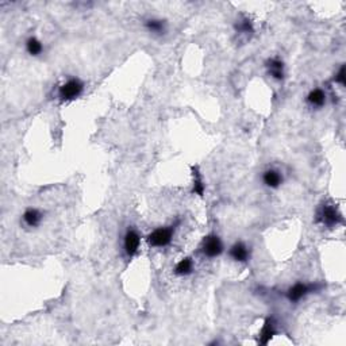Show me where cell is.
<instances>
[{"instance_id": "1", "label": "cell", "mask_w": 346, "mask_h": 346, "mask_svg": "<svg viewBox=\"0 0 346 346\" xmlns=\"http://www.w3.org/2000/svg\"><path fill=\"white\" fill-rule=\"evenodd\" d=\"M83 92H84V83L77 77H71L58 87L57 96L61 101H72L82 96Z\"/></svg>"}, {"instance_id": "2", "label": "cell", "mask_w": 346, "mask_h": 346, "mask_svg": "<svg viewBox=\"0 0 346 346\" xmlns=\"http://www.w3.org/2000/svg\"><path fill=\"white\" fill-rule=\"evenodd\" d=\"M342 215L334 205L324 203L318 212H316V222L323 226L334 227L338 223H342Z\"/></svg>"}, {"instance_id": "3", "label": "cell", "mask_w": 346, "mask_h": 346, "mask_svg": "<svg viewBox=\"0 0 346 346\" xmlns=\"http://www.w3.org/2000/svg\"><path fill=\"white\" fill-rule=\"evenodd\" d=\"M175 235V227H158L148 235V243L153 248H165L172 242Z\"/></svg>"}, {"instance_id": "4", "label": "cell", "mask_w": 346, "mask_h": 346, "mask_svg": "<svg viewBox=\"0 0 346 346\" xmlns=\"http://www.w3.org/2000/svg\"><path fill=\"white\" fill-rule=\"evenodd\" d=\"M200 249L203 256L207 258H215L223 253V242L216 234H210L205 237Z\"/></svg>"}, {"instance_id": "5", "label": "cell", "mask_w": 346, "mask_h": 346, "mask_svg": "<svg viewBox=\"0 0 346 346\" xmlns=\"http://www.w3.org/2000/svg\"><path fill=\"white\" fill-rule=\"evenodd\" d=\"M318 288H319V286H316V284L296 283L287 291V299L292 301V303H296V301H300L301 299H304L307 295L316 291Z\"/></svg>"}, {"instance_id": "6", "label": "cell", "mask_w": 346, "mask_h": 346, "mask_svg": "<svg viewBox=\"0 0 346 346\" xmlns=\"http://www.w3.org/2000/svg\"><path fill=\"white\" fill-rule=\"evenodd\" d=\"M141 245V235L138 234L135 229H129L123 237V249L127 257H133L137 254Z\"/></svg>"}, {"instance_id": "7", "label": "cell", "mask_w": 346, "mask_h": 346, "mask_svg": "<svg viewBox=\"0 0 346 346\" xmlns=\"http://www.w3.org/2000/svg\"><path fill=\"white\" fill-rule=\"evenodd\" d=\"M229 256L233 261L235 262H241V264H245L250 260V248L246 245L245 242L237 241L235 243L230 246L229 249Z\"/></svg>"}, {"instance_id": "8", "label": "cell", "mask_w": 346, "mask_h": 346, "mask_svg": "<svg viewBox=\"0 0 346 346\" xmlns=\"http://www.w3.org/2000/svg\"><path fill=\"white\" fill-rule=\"evenodd\" d=\"M22 220L25 226L30 227V229H35V227H38L42 223V220H44V212L41 210L30 207V209H27L26 211L23 212Z\"/></svg>"}, {"instance_id": "9", "label": "cell", "mask_w": 346, "mask_h": 346, "mask_svg": "<svg viewBox=\"0 0 346 346\" xmlns=\"http://www.w3.org/2000/svg\"><path fill=\"white\" fill-rule=\"evenodd\" d=\"M283 175L277 169H268L262 173V182L271 190H277L283 184Z\"/></svg>"}, {"instance_id": "10", "label": "cell", "mask_w": 346, "mask_h": 346, "mask_svg": "<svg viewBox=\"0 0 346 346\" xmlns=\"http://www.w3.org/2000/svg\"><path fill=\"white\" fill-rule=\"evenodd\" d=\"M276 334L275 329V322H273V318H267L265 319V323L262 326L260 331V335H258V342L261 345H268L269 341L273 338V335Z\"/></svg>"}, {"instance_id": "11", "label": "cell", "mask_w": 346, "mask_h": 346, "mask_svg": "<svg viewBox=\"0 0 346 346\" xmlns=\"http://www.w3.org/2000/svg\"><path fill=\"white\" fill-rule=\"evenodd\" d=\"M268 73L272 78L281 82L284 78V63L280 58H271L267 63Z\"/></svg>"}, {"instance_id": "12", "label": "cell", "mask_w": 346, "mask_h": 346, "mask_svg": "<svg viewBox=\"0 0 346 346\" xmlns=\"http://www.w3.org/2000/svg\"><path fill=\"white\" fill-rule=\"evenodd\" d=\"M144 26L150 34H154V35H162V34L167 33V22L162 21V19L158 18H149L146 19Z\"/></svg>"}, {"instance_id": "13", "label": "cell", "mask_w": 346, "mask_h": 346, "mask_svg": "<svg viewBox=\"0 0 346 346\" xmlns=\"http://www.w3.org/2000/svg\"><path fill=\"white\" fill-rule=\"evenodd\" d=\"M306 100H307L309 106H311V107H323L324 103H326V93H324V91L320 90V88H315V90L310 91V93L306 97Z\"/></svg>"}, {"instance_id": "14", "label": "cell", "mask_w": 346, "mask_h": 346, "mask_svg": "<svg viewBox=\"0 0 346 346\" xmlns=\"http://www.w3.org/2000/svg\"><path fill=\"white\" fill-rule=\"evenodd\" d=\"M194 272V260L191 257H184L175 267V275L190 276Z\"/></svg>"}, {"instance_id": "15", "label": "cell", "mask_w": 346, "mask_h": 346, "mask_svg": "<svg viewBox=\"0 0 346 346\" xmlns=\"http://www.w3.org/2000/svg\"><path fill=\"white\" fill-rule=\"evenodd\" d=\"M26 50L27 53L33 57H37L44 52V44H42L37 37L27 38L26 41Z\"/></svg>"}, {"instance_id": "16", "label": "cell", "mask_w": 346, "mask_h": 346, "mask_svg": "<svg viewBox=\"0 0 346 346\" xmlns=\"http://www.w3.org/2000/svg\"><path fill=\"white\" fill-rule=\"evenodd\" d=\"M235 30L239 34L249 35V34L253 33V25H252V22H250L249 19H242V21H239V22L235 25Z\"/></svg>"}, {"instance_id": "17", "label": "cell", "mask_w": 346, "mask_h": 346, "mask_svg": "<svg viewBox=\"0 0 346 346\" xmlns=\"http://www.w3.org/2000/svg\"><path fill=\"white\" fill-rule=\"evenodd\" d=\"M194 192L199 196H203L205 194V184H203V179L201 175L196 169H194Z\"/></svg>"}, {"instance_id": "18", "label": "cell", "mask_w": 346, "mask_h": 346, "mask_svg": "<svg viewBox=\"0 0 346 346\" xmlns=\"http://www.w3.org/2000/svg\"><path fill=\"white\" fill-rule=\"evenodd\" d=\"M334 82L337 83V84H339V86H345V84H346L345 65H342V67L339 68L338 73H337V75H335V77H334Z\"/></svg>"}]
</instances>
